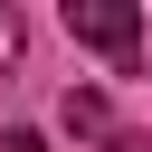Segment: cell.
Segmentation results:
<instances>
[{
	"instance_id": "cell-1",
	"label": "cell",
	"mask_w": 152,
	"mask_h": 152,
	"mask_svg": "<svg viewBox=\"0 0 152 152\" xmlns=\"http://www.w3.org/2000/svg\"><path fill=\"white\" fill-rule=\"evenodd\" d=\"M66 28H76L86 48L124 57V66H133V48H142V10H124V0H66Z\"/></svg>"
},
{
	"instance_id": "cell-2",
	"label": "cell",
	"mask_w": 152,
	"mask_h": 152,
	"mask_svg": "<svg viewBox=\"0 0 152 152\" xmlns=\"http://www.w3.org/2000/svg\"><path fill=\"white\" fill-rule=\"evenodd\" d=\"M0 152H48V142H38L28 124H10V133H0Z\"/></svg>"
},
{
	"instance_id": "cell-3",
	"label": "cell",
	"mask_w": 152,
	"mask_h": 152,
	"mask_svg": "<svg viewBox=\"0 0 152 152\" xmlns=\"http://www.w3.org/2000/svg\"><path fill=\"white\" fill-rule=\"evenodd\" d=\"M10 57H19V19L0 10V66H10Z\"/></svg>"
}]
</instances>
